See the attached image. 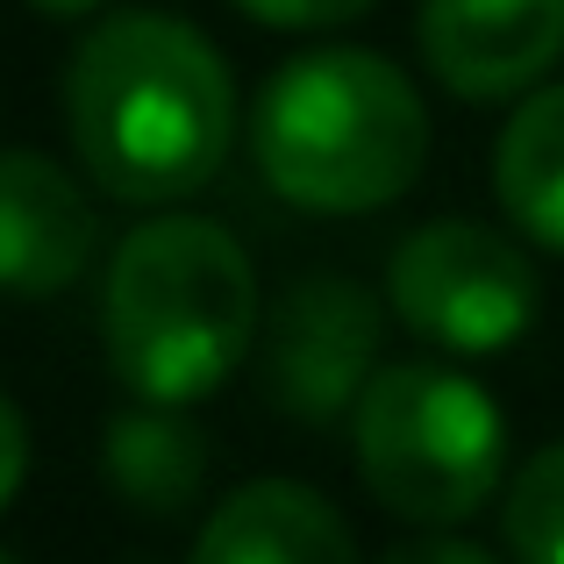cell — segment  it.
Listing matches in <instances>:
<instances>
[{"label":"cell","instance_id":"cell-1","mask_svg":"<svg viewBox=\"0 0 564 564\" xmlns=\"http://www.w3.org/2000/svg\"><path fill=\"white\" fill-rule=\"evenodd\" d=\"M65 129L94 186L172 207L215 180L236 143L229 65L180 14H108L65 65Z\"/></svg>","mask_w":564,"mask_h":564},{"label":"cell","instance_id":"cell-2","mask_svg":"<svg viewBox=\"0 0 564 564\" xmlns=\"http://www.w3.org/2000/svg\"><path fill=\"white\" fill-rule=\"evenodd\" d=\"M258 315V272L221 221L158 215L122 236L100 286L108 372L137 400L193 408L243 365Z\"/></svg>","mask_w":564,"mask_h":564},{"label":"cell","instance_id":"cell-3","mask_svg":"<svg viewBox=\"0 0 564 564\" xmlns=\"http://www.w3.org/2000/svg\"><path fill=\"white\" fill-rule=\"evenodd\" d=\"M250 158L264 186L307 215H372L422 180L429 108L379 51H301L250 108Z\"/></svg>","mask_w":564,"mask_h":564},{"label":"cell","instance_id":"cell-4","mask_svg":"<svg viewBox=\"0 0 564 564\" xmlns=\"http://www.w3.org/2000/svg\"><path fill=\"white\" fill-rule=\"evenodd\" d=\"M350 451L365 494L422 529L479 514L508 479V422L451 365H379L350 408Z\"/></svg>","mask_w":564,"mask_h":564},{"label":"cell","instance_id":"cell-5","mask_svg":"<svg viewBox=\"0 0 564 564\" xmlns=\"http://www.w3.org/2000/svg\"><path fill=\"white\" fill-rule=\"evenodd\" d=\"M386 301L422 344L457 350V358H494V350L529 336L543 293H536V264L500 229L443 215V221H422L393 250Z\"/></svg>","mask_w":564,"mask_h":564},{"label":"cell","instance_id":"cell-6","mask_svg":"<svg viewBox=\"0 0 564 564\" xmlns=\"http://www.w3.org/2000/svg\"><path fill=\"white\" fill-rule=\"evenodd\" d=\"M386 307L358 279H293L264 315V393L293 422H344L379 372Z\"/></svg>","mask_w":564,"mask_h":564},{"label":"cell","instance_id":"cell-7","mask_svg":"<svg viewBox=\"0 0 564 564\" xmlns=\"http://www.w3.org/2000/svg\"><path fill=\"white\" fill-rule=\"evenodd\" d=\"M414 36L457 100H514L564 57V0H422Z\"/></svg>","mask_w":564,"mask_h":564},{"label":"cell","instance_id":"cell-8","mask_svg":"<svg viewBox=\"0 0 564 564\" xmlns=\"http://www.w3.org/2000/svg\"><path fill=\"white\" fill-rule=\"evenodd\" d=\"M100 215L86 186L43 151H0V293L51 301L94 264Z\"/></svg>","mask_w":564,"mask_h":564},{"label":"cell","instance_id":"cell-9","mask_svg":"<svg viewBox=\"0 0 564 564\" xmlns=\"http://www.w3.org/2000/svg\"><path fill=\"white\" fill-rule=\"evenodd\" d=\"M186 564H358V536L315 486L250 479L200 522Z\"/></svg>","mask_w":564,"mask_h":564},{"label":"cell","instance_id":"cell-10","mask_svg":"<svg viewBox=\"0 0 564 564\" xmlns=\"http://www.w3.org/2000/svg\"><path fill=\"white\" fill-rule=\"evenodd\" d=\"M100 479L122 508L172 522L207 494V436L186 422V408L165 400H137L100 429Z\"/></svg>","mask_w":564,"mask_h":564},{"label":"cell","instance_id":"cell-11","mask_svg":"<svg viewBox=\"0 0 564 564\" xmlns=\"http://www.w3.org/2000/svg\"><path fill=\"white\" fill-rule=\"evenodd\" d=\"M494 193L529 243L564 258V86H543L508 115L494 143Z\"/></svg>","mask_w":564,"mask_h":564},{"label":"cell","instance_id":"cell-12","mask_svg":"<svg viewBox=\"0 0 564 564\" xmlns=\"http://www.w3.org/2000/svg\"><path fill=\"white\" fill-rule=\"evenodd\" d=\"M500 536L514 564H564V443H543L500 500Z\"/></svg>","mask_w":564,"mask_h":564},{"label":"cell","instance_id":"cell-13","mask_svg":"<svg viewBox=\"0 0 564 564\" xmlns=\"http://www.w3.org/2000/svg\"><path fill=\"white\" fill-rule=\"evenodd\" d=\"M236 8L264 29H336V22H358L372 0H236Z\"/></svg>","mask_w":564,"mask_h":564},{"label":"cell","instance_id":"cell-14","mask_svg":"<svg viewBox=\"0 0 564 564\" xmlns=\"http://www.w3.org/2000/svg\"><path fill=\"white\" fill-rule=\"evenodd\" d=\"M22 471H29V422H22V408L0 393V514L22 494Z\"/></svg>","mask_w":564,"mask_h":564},{"label":"cell","instance_id":"cell-15","mask_svg":"<svg viewBox=\"0 0 564 564\" xmlns=\"http://www.w3.org/2000/svg\"><path fill=\"white\" fill-rule=\"evenodd\" d=\"M379 564H500V557L479 551V543H465V536H422V543H400V551H386Z\"/></svg>","mask_w":564,"mask_h":564},{"label":"cell","instance_id":"cell-16","mask_svg":"<svg viewBox=\"0 0 564 564\" xmlns=\"http://www.w3.org/2000/svg\"><path fill=\"white\" fill-rule=\"evenodd\" d=\"M29 8H43V14H57V22H72V14H94V8H108V0H29Z\"/></svg>","mask_w":564,"mask_h":564},{"label":"cell","instance_id":"cell-17","mask_svg":"<svg viewBox=\"0 0 564 564\" xmlns=\"http://www.w3.org/2000/svg\"><path fill=\"white\" fill-rule=\"evenodd\" d=\"M0 564H14V557H8V551H0Z\"/></svg>","mask_w":564,"mask_h":564}]
</instances>
